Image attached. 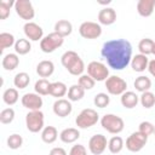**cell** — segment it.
Returning <instances> with one entry per match:
<instances>
[{
  "label": "cell",
  "mask_w": 155,
  "mask_h": 155,
  "mask_svg": "<svg viewBox=\"0 0 155 155\" xmlns=\"http://www.w3.org/2000/svg\"><path fill=\"white\" fill-rule=\"evenodd\" d=\"M84 96H85V90L79 84L71 85L68 90V99L70 102H78V101L82 99Z\"/></svg>",
  "instance_id": "obj_27"
},
{
  "label": "cell",
  "mask_w": 155,
  "mask_h": 155,
  "mask_svg": "<svg viewBox=\"0 0 155 155\" xmlns=\"http://www.w3.org/2000/svg\"><path fill=\"white\" fill-rule=\"evenodd\" d=\"M63 42H64V38L58 33L52 31L42 38V40L40 41V48L45 53H52L57 48H59L63 45Z\"/></svg>",
  "instance_id": "obj_5"
},
{
  "label": "cell",
  "mask_w": 155,
  "mask_h": 155,
  "mask_svg": "<svg viewBox=\"0 0 155 155\" xmlns=\"http://www.w3.org/2000/svg\"><path fill=\"white\" fill-rule=\"evenodd\" d=\"M16 40L15 36L11 33H1L0 34V51H4L5 48H8L11 46H15Z\"/></svg>",
  "instance_id": "obj_34"
},
{
  "label": "cell",
  "mask_w": 155,
  "mask_h": 155,
  "mask_svg": "<svg viewBox=\"0 0 155 155\" xmlns=\"http://www.w3.org/2000/svg\"><path fill=\"white\" fill-rule=\"evenodd\" d=\"M21 102H22V105L29 110H40L44 104L41 96L38 93H31V92L23 94L21 98Z\"/></svg>",
  "instance_id": "obj_13"
},
{
  "label": "cell",
  "mask_w": 155,
  "mask_h": 155,
  "mask_svg": "<svg viewBox=\"0 0 155 155\" xmlns=\"http://www.w3.org/2000/svg\"><path fill=\"white\" fill-rule=\"evenodd\" d=\"M53 71H54V64L52 61L45 59V61L39 62V64L36 65V74L42 79L51 76Z\"/></svg>",
  "instance_id": "obj_20"
},
{
  "label": "cell",
  "mask_w": 155,
  "mask_h": 155,
  "mask_svg": "<svg viewBox=\"0 0 155 155\" xmlns=\"http://www.w3.org/2000/svg\"><path fill=\"white\" fill-rule=\"evenodd\" d=\"M79 33L84 39H88V40H93L101 36L102 34V27L99 23L96 22H84L80 24L79 27Z\"/></svg>",
  "instance_id": "obj_10"
},
{
  "label": "cell",
  "mask_w": 155,
  "mask_h": 155,
  "mask_svg": "<svg viewBox=\"0 0 155 155\" xmlns=\"http://www.w3.org/2000/svg\"><path fill=\"white\" fill-rule=\"evenodd\" d=\"M15 119V110L12 108H6V109H2L1 113H0V122L4 124V125H7V124H11Z\"/></svg>",
  "instance_id": "obj_40"
},
{
  "label": "cell",
  "mask_w": 155,
  "mask_h": 155,
  "mask_svg": "<svg viewBox=\"0 0 155 155\" xmlns=\"http://www.w3.org/2000/svg\"><path fill=\"white\" fill-rule=\"evenodd\" d=\"M99 120V115L94 109L91 108H86L84 110L80 111V114L76 116L75 119V124L78 126V128H90L92 126H94Z\"/></svg>",
  "instance_id": "obj_4"
},
{
  "label": "cell",
  "mask_w": 155,
  "mask_h": 155,
  "mask_svg": "<svg viewBox=\"0 0 155 155\" xmlns=\"http://www.w3.org/2000/svg\"><path fill=\"white\" fill-rule=\"evenodd\" d=\"M101 54L111 69L122 70L131 63L132 45L126 39L108 40L103 44Z\"/></svg>",
  "instance_id": "obj_1"
},
{
  "label": "cell",
  "mask_w": 155,
  "mask_h": 155,
  "mask_svg": "<svg viewBox=\"0 0 155 155\" xmlns=\"http://www.w3.org/2000/svg\"><path fill=\"white\" fill-rule=\"evenodd\" d=\"M23 30H24L27 39H29L30 41H39V40L41 41L42 40L44 30L35 22H27L23 27Z\"/></svg>",
  "instance_id": "obj_14"
},
{
  "label": "cell",
  "mask_w": 155,
  "mask_h": 155,
  "mask_svg": "<svg viewBox=\"0 0 155 155\" xmlns=\"http://www.w3.org/2000/svg\"><path fill=\"white\" fill-rule=\"evenodd\" d=\"M154 126H155V125H153L150 121H142V122L139 124L138 131L149 137L150 134H154Z\"/></svg>",
  "instance_id": "obj_41"
},
{
  "label": "cell",
  "mask_w": 155,
  "mask_h": 155,
  "mask_svg": "<svg viewBox=\"0 0 155 155\" xmlns=\"http://www.w3.org/2000/svg\"><path fill=\"white\" fill-rule=\"evenodd\" d=\"M148 70H149V73H150V75L155 78V59H151V61H149V65H148Z\"/></svg>",
  "instance_id": "obj_44"
},
{
  "label": "cell",
  "mask_w": 155,
  "mask_h": 155,
  "mask_svg": "<svg viewBox=\"0 0 155 155\" xmlns=\"http://www.w3.org/2000/svg\"><path fill=\"white\" fill-rule=\"evenodd\" d=\"M50 85H51V82H48V80H46V79H39L35 82V85H34L35 93H38L40 96H47V94H50Z\"/></svg>",
  "instance_id": "obj_32"
},
{
  "label": "cell",
  "mask_w": 155,
  "mask_h": 155,
  "mask_svg": "<svg viewBox=\"0 0 155 155\" xmlns=\"http://www.w3.org/2000/svg\"><path fill=\"white\" fill-rule=\"evenodd\" d=\"M16 1L12 0H1L0 1V18L4 21L10 16L11 12V7L15 6Z\"/></svg>",
  "instance_id": "obj_36"
},
{
  "label": "cell",
  "mask_w": 155,
  "mask_h": 155,
  "mask_svg": "<svg viewBox=\"0 0 155 155\" xmlns=\"http://www.w3.org/2000/svg\"><path fill=\"white\" fill-rule=\"evenodd\" d=\"M93 103H94V105L97 108H105L110 103V97L107 93H104V92H99V93H97L94 96Z\"/></svg>",
  "instance_id": "obj_37"
},
{
  "label": "cell",
  "mask_w": 155,
  "mask_h": 155,
  "mask_svg": "<svg viewBox=\"0 0 155 155\" xmlns=\"http://www.w3.org/2000/svg\"><path fill=\"white\" fill-rule=\"evenodd\" d=\"M1 64L5 70H15L19 64V57L17 56V53H7L4 56Z\"/></svg>",
  "instance_id": "obj_24"
},
{
  "label": "cell",
  "mask_w": 155,
  "mask_h": 155,
  "mask_svg": "<svg viewBox=\"0 0 155 155\" xmlns=\"http://www.w3.org/2000/svg\"><path fill=\"white\" fill-rule=\"evenodd\" d=\"M15 11L22 19L27 22H30V19H33L35 16L34 6L29 0H17L15 4Z\"/></svg>",
  "instance_id": "obj_11"
},
{
  "label": "cell",
  "mask_w": 155,
  "mask_h": 155,
  "mask_svg": "<svg viewBox=\"0 0 155 155\" xmlns=\"http://www.w3.org/2000/svg\"><path fill=\"white\" fill-rule=\"evenodd\" d=\"M59 138L63 143H74L80 138V132L78 128L74 127H69V128H64L61 133H59Z\"/></svg>",
  "instance_id": "obj_21"
},
{
  "label": "cell",
  "mask_w": 155,
  "mask_h": 155,
  "mask_svg": "<svg viewBox=\"0 0 155 155\" xmlns=\"http://www.w3.org/2000/svg\"><path fill=\"white\" fill-rule=\"evenodd\" d=\"M30 82V76L29 74H27L25 71H21V73H17L13 78V85L17 90H23L25 88Z\"/></svg>",
  "instance_id": "obj_28"
},
{
  "label": "cell",
  "mask_w": 155,
  "mask_h": 155,
  "mask_svg": "<svg viewBox=\"0 0 155 155\" xmlns=\"http://www.w3.org/2000/svg\"><path fill=\"white\" fill-rule=\"evenodd\" d=\"M58 138V131L54 126H46L41 131V139L46 144H52Z\"/></svg>",
  "instance_id": "obj_23"
},
{
  "label": "cell",
  "mask_w": 155,
  "mask_h": 155,
  "mask_svg": "<svg viewBox=\"0 0 155 155\" xmlns=\"http://www.w3.org/2000/svg\"><path fill=\"white\" fill-rule=\"evenodd\" d=\"M25 126L29 132L38 133L44 130V113L41 110H29L25 115Z\"/></svg>",
  "instance_id": "obj_6"
},
{
  "label": "cell",
  "mask_w": 155,
  "mask_h": 155,
  "mask_svg": "<svg viewBox=\"0 0 155 155\" xmlns=\"http://www.w3.org/2000/svg\"><path fill=\"white\" fill-rule=\"evenodd\" d=\"M22 144H23V138L18 133H13L7 138V147L12 150L19 149L22 147Z\"/></svg>",
  "instance_id": "obj_39"
},
{
  "label": "cell",
  "mask_w": 155,
  "mask_h": 155,
  "mask_svg": "<svg viewBox=\"0 0 155 155\" xmlns=\"http://www.w3.org/2000/svg\"><path fill=\"white\" fill-rule=\"evenodd\" d=\"M101 125L107 132H109L111 134H119L120 132L124 131V127H125L124 120L115 114L103 115L101 119Z\"/></svg>",
  "instance_id": "obj_3"
},
{
  "label": "cell",
  "mask_w": 155,
  "mask_h": 155,
  "mask_svg": "<svg viewBox=\"0 0 155 155\" xmlns=\"http://www.w3.org/2000/svg\"><path fill=\"white\" fill-rule=\"evenodd\" d=\"M133 86H134V88L138 92L143 93V92H147V91L150 90V87H151V80L148 76L140 75V76L136 78V80L133 82Z\"/></svg>",
  "instance_id": "obj_26"
},
{
  "label": "cell",
  "mask_w": 155,
  "mask_h": 155,
  "mask_svg": "<svg viewBox=\"0 0 155 155\" xmlns=\"http://www.w3.org/2000/svg\"><path fill=\"white\" fill-rule=\"evenodd\" d=\"M147 142H148V136L143 134L139 131H136L126 139V149L131 153H138L145 147Z\"/></svg>",
  "instance_id": "obj_9"
},
{
  "label": "cell",
  "mask_w": 155,
  "mask_h": 155,
  "mask_svg": "<svg viewBox=\"0 0 155 155\" xmlns=\"http://www.w3.org/2000/svg\"><path fill=\"white\" fill-rule=\"evenodd\" d=\"M153 54H155V42H154V46H153V52H151Z\"/></svg>",
  "instance_id": "obj_45"
},
{
  "label": "cell",
  "mask_w": 155,
  "mask_h": 155,
  "mask_svg": "<svg viewBox=\"0 0 155 155\" xmlns=\"http://www.w3.org/2000/svg\"><path fill=\"white\" fill-rule=\"evenodd\" d=\"M153 46H154V41L149 38H145V39H142L138 44V50L144 56H148L153 52Z\"/></svg>",
  "instance_id": "obj_35"
},
{
  "label": "cell",
  "mask_w": 155,
  "mask_h": 155,
  "mask_svg": "<svg viewBox=\"0 0 155 155\" xmlns=\"http://www.w3.org/2000/svg\"><path fill=\"white\" fill-rule=\"evenodd\" d=\"M124 139L120 136H114L108 140V149L111 154H119L124 149Z\"/></svg>",
  "instance_id": "obj_30"
},
{
  "label": "cell",
  "mask_w": 155,
  "mask_h": 155,
  "mask_svg": "<svg viewBox=\"0 0 155 155\" xmlns=\"http://www.w3.org/2000/svg\"><path fill=\"white\" fill-rule=\"evenodd\" d=\"M139 102H140L142 107H144L145 109H150L155 105V94L150 91L143 92L139 97Z\"/></svg>",
  "instance_id": "obj_33"
},
{
  "label": "cell",
  "mask_w": 155,
  "mask_h": 155,
  "mask_svg": "<svg viewBox=\"0 0 155 155\" xmlns=\"http://www.w3.org/2000/svg\"><path fill=\"white\" fill-rule=\"evenodd\" d=\"M78 84L86 91V90H92L94 87V84L96 81L88 75V74H82L81 76H79V80H78Z\"/></svg>",
  "instance_id": "obj_38"
},
{
  "label": "cell",
  "mask_w": 155,
  "mask_h": 155,
  "mask_svg": "<svg viewBox=\"0 0 155 155\" xmlns=\"http://www.w3.org/2000/svg\"><path fill=\"white\" fill-rule=\"evenodd\" d=\"M31 50V44H30V40L28 39H18L15 44V51L17 54H27L29 53Z\"/></svg>",
  "instance_id": "obj_31"
},
{
  "label": "cell",
  "mask_w": 155,
  "mask_h": 155,
  "mask_svg": "<svg viewBox=\"0 0 155 155\" xmlns=\"http://www.w3.org/2000/svg\"><path fill=\"white\" fill-rule=\"evenodd\" d=\"M120 102H121V104H122L124 108H126V109H133L134 107H137V104L139 102V97L133 91H126L125 93L121 94Z\"/></svg>",
  "instance_id": "obj_19"
},
{
  "label": "cell",
  "mask_w": 155,
  "mask_h": 155,
  "mask_svg": "<svg viewBox=\"0 0 155 155\" xmlns=\"http://www.w3.org/2000/svg\"><path fill=\"white\" fill-rule=\"evenodd\" d=\"M53 113L59 116V117H65L68 115H70L71 110H73V105L70 103L69 99H64V98H61V99H57L54 103H53Z\"/></svg>",
  "instance_id": "obj_15"
},
{
  "label": "cell",
  "mask_w": 155,
  "mask_h": 155,
  "mask_svg": "<svg viewBox=\"0 0 155 155\" xmlns=\"http://www.w3.org/2000/svg\"><path fill=\"white\" fill-rule=\"evenodd\" d=\"M61 63L68 73L75 76H81L85 70L84 61L75 51H65L61 57Z\"/></svg>",
  "instance_id": "obj_2"
},
{
  "label": "cell",
  "mask_w": 155,
  "mask_h": 155,
  "mask_svg": "<svg viewBox=\"0 0 155 155\" xmlns=\"http://www.w3.org/2000/svg\"><path fill=\"white\" fill-rule=\"evenodd\" d=\"M116 21V12L111 7H104L98 12V22L103 25H111Z\"/></svg>",
  "instance_id": "obj_16"
},
{
  "label": "cell",
  "mask_w": 155,
  "mask_h": 155,
  "mask_svg": "<svg viewBox=\"0 0 155 155\" xmlns=\"http://www.w3.org/2000/svg\"><path fill=\"white\" fill-rule=\"evenodd\" d=\"M69 155H87V150L82 144H76L71 147Z\"/></svg>",
  "instance_id": "obj_42"
},
{
  "label": "cell",
  "mask_w": 155,
  "mask_h": 155,
  "mask_svg": "<svg viewBox=\"0 0 155 155\" xmlns=\"http://www.w3.org/2000/svg\"><path fill=\"white\" fill-rule=\"evenodd\" d=\"M148 65H149V58H148V56H144L142 53L136 54L131 59V67L137 73L144 71L145 69H148Z\"/></svg>",
  "instance_id": "obj_17"
},
{
  "label": "cell",
  "mask_w": 155,
  "mask_h": 155,
  "mask_svg": "<svg viewBox=\"0 0 155 155\" xmlns=\"http://www.w3.org/2000/svg\"><path fill=\"white\" fill-rule=\"evenodd\" d=\"M104 85H105L107 92L113 96H121L127 90V82L117 75H110L104 81Z\"/></svg>",
  "instance_id": "obj_7"
},
{
  "label": "cell",
  "mask_w": 155,
  "mask_h": 155,
  "mask_svg": "<svg viewBox=\"0 0 155 155\" xmlns=\"http://www.w3.org/2000/svg\"><path fill=\"white\" fill-rule=\"evenodd\" d=\"M137 11L142 17H150L155 11V0H139L137 2Z\"/></svg>",
  "instance_id": "obj_18"
},
{
  "label": "cell",
  "mask_w": 155,
  "mask_h": 155,
  "mask_svg": "<svg viewBox=\"0 0 155 155\" xmlns=\"http://www.w3.org/2000/svg\"><path fill=\"white\" fill-rule=\"evenodd\" d=\"M18 98H19V94H18V91L17 88H13V87H10V88H6L2 93V101L5 104L7 105H13L18 102Z\"/></svg>",
  "instance_id": "obj_29"
},
{
  "label": "cell",
  "mask_w": 155,
  "mask_h": 155,
  "mask_svg": "<svg viewBox=\"0 0 155 155\" xmlns=\"http://www.w3.org/2000/svg\"><path fill=\"white\" fill-rule=\"evenodd\" d=\"M48 155H67V151L61 147H56V148H52L50 150Z\"/></svg>",
  "instance_id": "obj_43"
},
{
  "label": "cell",
  "mask_w": 155,
  "mask_h": 155,
  "mask_svg": "<svg viewBox=\"0 0 155 155\" xmlns=\"http://www.w3.org/2000/svg\"><path fill=\"white\" fill-rule=\"evenodd\" d=\"M154 134H155V126H154Z\"/></svg>",
  "instance_id": "obj_46"
},
{
  "label": "cell",
  "mask_w": 155,
  "mask_h": 155,
  "mask_svg": "<svg viewBox=\"0 0 155 155\" xmlns=\"http://www.w3.org/2000/svg\"><path fill=\"white\" fill-rule=\"evenodd\" d=\"M87 74L94 80V81H105L109 75V69L107 65L102 62L92 61L87 64Z\"/></svg>",
  "instance_id": "obj_8"
},
{
  "label": "cell",
  "mask_w": 155,
  "mask_h": 155,
  "mask_svg": "<svg viewBox=\"0 0 155 155\" xmlns=\"http://www.w3.org/2000/svg\"><path fill=\"white\" fill-rule=\"evenodd\" d=\"M54 31L58 33L59 35H62L63 38L69 36L73 31V24L67 19H59L54 24Z\"/></svg>",
  "instance_id": "obj_25"
},
{
  "label": "cell",
  "mask_w": 155,
  "mask_h": 155,
  "mask_svg": "<svg viewBox=\"0 0 155 155\" xmlns=\"http://www.w3.org/2000/svg\"><path fill=\"white\" fill-rule=\"evenodd\" d=\"M67 93H68V87L64 82H62V81L51 82V85H50V96L61 99Z\"/></svg>",
  "instance_id": "obj_22"
},
{
  "label": "cell",
  "mask_w": 155,
  "mask_h": 155,
  "mask_svg": "<svg viewBox=\"0 0 155 155\" xmlns=\"http://www.w3.org/2000/svg\"><path fill=\"white\" fill-rule=\"evenodd\" d=\"M108 147V140H107V137L98 133V134H94L88 140V150L91 151V154L93 155H101L104 153V150L107 149Z\"/></svg>",
  "instance_id": "obj_12"
}]
</instances>
